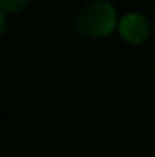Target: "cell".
Masks as SVG:
<instances>
[{
	"label": "cell",
	"instance_id": "obj_1",
	"mask_svg": "<svg viewBox=\"0 0 155 157\" xmlns=\"http://www.w3.org/2000/svg\"><path fill=\"white\" fill-rule=\"evenodd\" d=\"M115 9L105 0L90 2L79 12L75 25L87 37H105L115 27Z\"/></svg>",
	"mask_w": 155,
	"mask_h": 157
},
{
	"label": "cell",
	"instance_id": "obj_2",
	"mask_svg": "<svg viewBox=\"0 0 155 157\" xmlns=\"http://www.w3.org/2000/svg\"><path fill=\"white\" fill-rule=\"evenodd\" d=\"M120 33L127 42L142 44L150 35V24L143 15L138 13H128L120 22Z\"/></svg>",
	"mask_w": 155,
	"mask_h": 157
},
{
	"label": "cell",
	"instance_id": "obj_3",
	"mask_svg": "<svg viewBox=\"0 0 155 157\" xmlns=\"http://www.w3.org/2000/svg\"><path fill=\"white\" fill-rule=\"evenodd\" d=\"M27 5V0H0V12L17 13Z\"/></svg>",
	"mask_w": 155,
	"mask_h": 157
},
{
	"label": "cell",
	"instance_id": "obj_4",
	"mask_svg": "<svg viewBox=\"0 0 155 157\" xmlns=\"http://www.w3.org/2000/svg\"><path fill=\"white\" fill-rule=\"evenodd\" d=\"M7 29V22H5V13L0 12V35H3V32H5Z\"/></svg>",
	"mask_w": 155,
	"mask_h": 157
}]
</instances>
